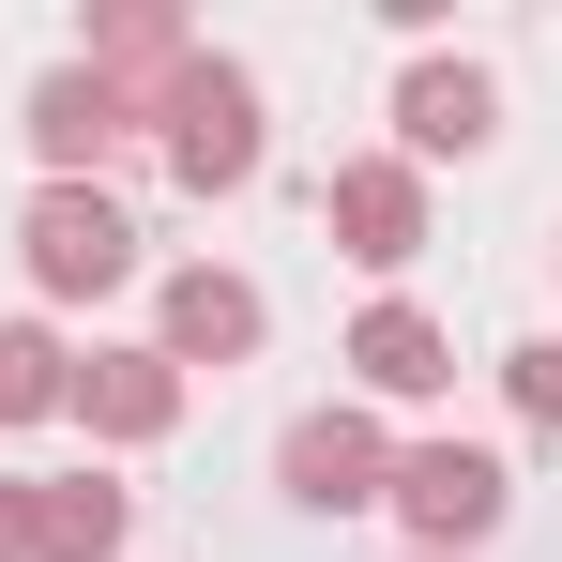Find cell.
I'll return each instance as SVG.
<instances>
[{"label":"cell","instance_id":"cell-1","mask_svg":"<svg viewBox=\"0 0 562 562\" xmlns=\"http://www.w3.org/2000/svg\"><path fill=\"white\" fill-rule=\"evenodd\" d=\"M153 137H168V168H183L198 198H244V183H259V153H274L259 77H244V61H213V46H198V77L168 92V122H153Z\"/></svg>","mask_w":562,"mask_h":562},{"label":"cell","instance_id":"cell-2","mask_svg":"<svg viewBox=\"0 0 562 562\" xmlns=\"http://www.w3.org/2000/svg\"><path fill=\"white\" fill-rule=\"evenodd\" d=\"M380 502L411 517V548H426V562H471L486 532H502V502H517V486H502V457H486V441H411Z\"/></svg>","mask_w":562,"mask_h":562},{"label":"cell","instance_id":"cell-3","mask_svg":"<svg viewBox=\"0 0 562 562\" xmlns=\"http://www.w3.org/2000/svg\"><path fill=\"white\" fill-rule=\"evenodd\" d=\"M137 274V213L106 183H46L31 198V289L46 304H92V289H122Z\"/></svg>","mask_w":562,"mask_h":562},{"label":"cell","instance_id":"cell-4","mask_svg":"<svg viewBox=\"0 0 562 562\" xmlns=\"http://www.w3.org/2000/svg\"><path fill=\"white\" fill-rule=\"evenodd\" d=\"M319 228H335L366 274H411V259H426V168H395V153H350V168L319 183Z\"/></svg>","mask_w":562,"mask_h":562},{"label":"cell","instance_id":"cell-5","mask_svg":"<svg viewBox=\"0 0 562 562\" xmlns=\"http://www.w3.org/2000/svg\"><path fill=\"white\" fill-rule=\"evenodd\" d=\"M274 471H289V502H304V517H366L380 486H395V441H380L366 411H304V426L274 441Z\"/></svg>","mask_w":562,"mask_h":562},{"label":"cell","instance_id":"cell-6","mask_svg":"<svg viewBox=\"0 0 562 562\" xmlns=\"http://www.w3.org/2000/svg\"><path fill=\"white\" fill-rule=\"evenodd\" d=\"M259 319H274V304L228 274V259H183L168 304H153V350H168V366H244V350H259Z\"/></svg>","mask_w":562,"mask_h":562},{"label":"cell","instance_id":"cell-7","mask_svg":"<svg viewBox=\"0 0 562 562\" xmlns=\"http://www.w3.org/2000/svg\"><path fill=\"white\" fill-rule=\"evenodd\" d=\"M486 137H502L486 61H411L395 77V168H441V153H486Z\"/></svg>","mask_w":562,"mask_h":562},{"label":"cell","instance_id":"cell-8","mask_svg":"<svg viewBox=\"0 0 562 562\" xmlns=\"http://www.w3.org/2000/svg\"><path fill=\"white\" fill-rule=\"evenodd\" d=\"M137 122H122V92H106L92 61H61V77H31V153H46V183H92L106 153H122Z\"/></svg>","mask_w":562,"mask_h":562},{"label":"cell","instance_id":"cell-9","mask_svg":"<svg viewBox=\"0 0 562 562\" xmlns=\"http://www.w3.org/2000/svg\"><path fill=\"white\" fill-rule=\"evenodd\" d=\"M61 411H77L92 441H168V426H183V366H168V350H92Z\"/></svg>","mask_w":562,"mask_h":562},{"label":"cell","instance_id":"cell-10","mask_svg":"<svg viewBox=\"0 0 562 562\" xmlns=\"http://www.w3.org/2000/svg\"><path fill=\"white\" fill-rule=\"evenodd\" d=\"M350 380L411 411V395H441V380H457V335H441L426 304H366V319H350Z\"/></svg>","mask_w":562,"mask_h":562},{"label":"cell","instance_id":"cell-11","mask_svg":"<svg viewBox=\"0 0 562 562\" xmlns=\"http://www.w3.org/2000/svg\"><path fill=\"white\" fill-rule=\"evenodd\" d=\"M122 532H137V502L106 471H46L31 486V562H122Z\"/></svg>","mask_w":562,"mask_h":562},{"label":"cell","instance_id":"cell-12","mask_svg":"<svg viewBox=\"0 0 562 562\" xmlns=\"http://www.w3.org/2000/svg\"><path fill=\"white\" fill-rule=\"evenodd\" d=\"M61 395H77V350L46 319H0V426H46Z\"/></svg>","mask_w":562,"mask_h":562},{"label":"cell","instance_id":"cell-13","mask_svg":"<svg viewBox=\"0 0 562 562\" xmlns=\"http://www.w3.org/2000/svg\"><path fill=\"white\" fill-rule=\"evenodd\" d=\"M502 395H517V426H562V335H517L502 350Z\"/></svg>","mask_w":562,"mask_h":562},{"label":"cell","instance_id":"cell-14","mask_svg":"<svg viewBox=\"0 0 562 562\" xmlns=\"http://www.w3.org/2000/svg\"><path fill=\"white\" fill-rule=\"evenodd\" d=\"M0 562H31V486H0Z\"/></svg>","mask_w":562,"mask_h":562},{"label":"cell","instance_id":"cell-15","mask_svg":"<svg viewBox=\"0 0 562 562\" xmlns=\"http://www.w3.org/2000/svg\"><path fill=\"white\" fill-rule=\"evenodd\" d=\"M411 562H426V548H411Z\"/></svg>","mask_w":562,"mask_h":562}]
</instances>
